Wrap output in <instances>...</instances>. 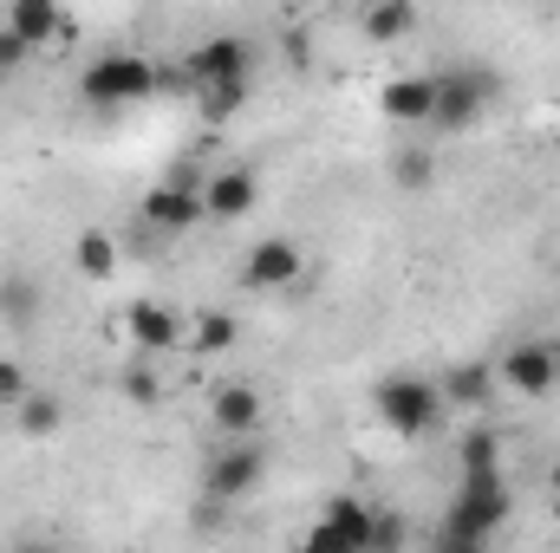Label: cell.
<instances>
[{
    "mask_svg": "<svg viewBox=\"0 0 560 553\" xmlns=\"http://www.w3.org/2000/svg\"><path fill=\"white\" fill-rule=\"evenodd\" d=\"M125 332H131V345L143 358H163V352L189 345V319L176 306H156V299H131L125 306Z\"/></svg>",
    "mask_w": 560,
    "mask_h": 553,
    "instance_id": "8",
    "label": "cell"
},
{
    "mask_svg": "<svg viewBox=\"0 0 560 553\" xmlns=\"http://www.w3.org/2000/svg\"><path fill=\"white\" fill-rule=\"evenodd\" d=\"M118 391H125L131 404H156V378H150V365H125V378H118Z\"/></svg>",
    "mask_w": 560,
    "mask_h": 553,
    "instance_id": "26",
    "label": "cell"
},
{
    "mask_svg": "<svg viewBox=\"0 0 560 553\" xmlns=\"http://www.w3.org/2000/svg\"><path fill=\"white\" fill-rule=\"evenodd\" d=\"M359 26H365V39H372V46H398V39H411V33H418V7L385 0V7H365V13H359Z\"/></svg>",
    "mask_w": 560,
    "mask_h": 553,
    "instance_id": "19",
    "label": "cell"
},
{
    "mask_svg": "<svg viewBox=\"0 0 560 553\" xmlns=\"http://www.w3.org/2000/svg\"><path fill=\"white\" fill-rule=\"evenodd\" d=\"M405 541H411V521L398 508H372V548L365 553H405Z\"/></svg>",
    "mask_w": 560,
    "mask_h": 553,
    "instance_id": "25",
    "label": "cell"
},
{
    "mask_svg": "<svg viewBox=\"0 0 560 553\" xmlns=\"http://www.w3.org/2000/svg\"><path fill=\"white\" fill-rule=\"evenodd\" d=\"M255 202H261V183L248 169H215L202 183V222H242L255 215Z\"/></svg>",
    "mask_w": 560,
    "mask_h": 553,
    "instance_id": "10",
    "label": "cell"
},
{
    "mask_svg": "<svg viewBox=\"0 0 560 553\" xmlns=\"http://www.w3.org/2000/svg\"><path fill=\"white\" fill-rule=\"evenodd\" d=\"M555 372H560V339H555Z\"/></svg>",
    "mask_w": 560,
    "mask_h": 553,
    "instance_id": "32",
    "label": "cell"
},
{
    "mask_svg": "<svg viewBox=\"0 0 560 553\" xmlns=\"http://www.w3.org/2000/svg\"><path fill=\"white\" fill-rule=\"evenodd\" d=\"M138 215H143V228L150 235H183V228H196L202 222V189L196 183H156L150 196L138 202Z\"/></svg>",
    "mask_w": 560,
    "mask_h": 553,
    "instance_id": "9",
    "label": "cell"
},
{
    "mask_svg": "<svg viewBox=\"0 0 560 553\" xmlns=\"http://www.w3.org/2000/svg\"><path fill=\"white\" fill-rule=\"evenodd\" d=\"M287 280H300V248L287 242V235H261L255 248H248V261H242V286H255V293H275Z\"/></svg>",
    "mask_w": 560,
    "mask_h": 553,
    "instance_id": "11",
    "label": "cell"
},
{
    "mask_svg": "<svg viewBox=\"0 0 560 553\" xmlns=\"http://www.w3.org/2000/svg\"><path fill=\"white\" fill-rule=\"evenodd\" d=\"M319 528H326L346 553H365L372 548V502H359V495H332V502L319 508Z\"/></svg>",
    "mask_w": 560,
    "mask_h": 553,
    "instance_id": "16",
    "label": "cell"
},
{
    "mask_svg": "<svg viewBox=\"0 0 560 553\" xmlns=\"http://www.w3.org/2000/svg\"><path fill=\"white\" fill-rule=\"evenodd\" d=\"M156 85H163V72L150 66V52H98V59L79 72V98H85L92 111H125V105H143Z\"/></svg>",
    "mask_w": 560,
    "mask_h": 553,
    "instance_id": "1",
    "label": "cell"
},
{
    "mask_svg": "<svg viewBox=\"0 0 560 553\" xmlns=\"http://www.w3.org/2000/svg\"><path fill=\"white\" fill-rule=\"evenodd\" d=\"M39 313H46V286H39V274H33V268H7V274H0V326L33 332Z\"/></svg>",
    "mask_w": 560,
    "mask_h": 553,
    "instance_id": "13",
    "label": "cell"
},
{
    "mask_svg": "<svg viewBox=\"0 0 560 553\" xmlns=\"http://www.w3.org/2000/svg\"><path fill=\"white\" fill-rule=\"evenodd\" d=\"M7 33H13L26 52H39L46 39H72L79 26H72L52 0H13V7H7Z\"/></svg>",
    "mask_w": 560,
    "mask_h": 553,
    "instance_id": "12",
    "label": "cell"
},
{
    "mask_svg": "<svg viewBox=\"0 0 560 553\" xmlns=\"http://www.w3.org/2000/svg\"><path fill=\"white\" fill-rule=\"evenodd\" d=\"M555 521H560V495H555Z\"/></svg>",
    "mask_w": 560,
    "mask_h": 553,
    "instance_id": "33",
    "label": "cell"
},
{
    "mask_svg": "<svg viewBox=\"0 0 560 553\" xmlns=\"http://www.w3.org/2000/svg\"><path fill=\"white\" fill-rule=\"evenodd\" d=\"M26 398H33V385H26V372H20L13 358H0V404H13V411H20Z\"/></svg>",
    "mask_w": 560,
    "mask_h": 553,
    "instance_id": "27",
    "label": "cell"
},
{
    "mask_svg": "<svg viewBox=\"0 0 560 553\" xmlns=\"http://www.w3.org/2000/svg\"><path fill=\"white\" fill-rule=\"evenodd\" d=\"M13 423H20V436H52V430L66 423V411H59V398H52V391H33V398L20 404Z\"/></svg>",
    "mask_w": 560,
    "mask_h": 553,
    "instance_id": "23",
    "label": "cell"
},
{
    "mask_svg": "<svg viewBox=\"0 0 560 553\" xmlns=\"http://www.w3.org/2000/svg\"><path fill=\"white\" fill-rule=\"evenodd\" d=\"M72 268H79L85 280H112V268H118V235L85 228V235L72 242Z\"/></svg>",
    "mask_w": 560,
    "mask_h": 553,
    "instance_id": "20",
    "label": "cell"
},
{
    "mask_svg": "<svg viewBox=\"0 0 560 553\" xmlns=\"http://www.w3.org/2000/svg\"><path fill=\"white\" fill-rule=\"evenodd\" d=\"M436 553H489V548H482V541H443V534H436Z\"/></svg>",
    "mask_w": 560,
    "mask_h": 553,
    "instance_id": "30",
    "label": "cell"
},
{
    "mask_svg": "<svg viewBox=\"0 0 560 553\" xmlns=\"http://www.w3.org/2000/svg\"><path fill=\"white\" fill-rule=\"evenodd\" d=\"M509 515H515V489H509L502 475H463L456 502L443 508V541H482V548H489V534H495Z\"/></svg>",
    "mask_w": 560,
    "mask_h": 553,
    "instance_id": "2",
    "label": "cell"
},
{
    "mask_svg": "<svg viewBox=\"0 0 560 553\" xmlns=\"http://www.w3.org/2000/svg\"><path fill=\"white\" fill-rule=\"evenodd\" d=\"M548 489H555V495H560V456H555V462H548Z\"/></svg>",
    "mask_w": 560,
    "mask_h": 553,
    "instance_id": "31",
    "label": "cell"
},
{
    "mask_svg": "<svg viewBox=\"0 0 560 553\" xmlns=\"http://www.w3.org/2000/svg\"><path fill=\"white\" fill-rule=\"evenodd\" d=\"M268 475V443H229L215 462H209V475H202V489H209V502H235V495H248L255 482Z\"/></svg>",
    "mask_w": 560,
    "mask_h": 553,
    "instance_id": "7",
    "label": "cell"
},
{
    "mask_svg": "<svg viewBox=\"0 0 560 553\" xmlns=\"http://www.w3.org/2000/svg\"><path fill=\"white\" fill-rule=\"evenodd\" d=\"M378 111H385L392 125H430V111H436V85H430V72L385 79V85H378Z\"/></svg>",
    "mask_w": 560,
    "mask_h": 553,
    "instance_id": "14",
    "label": "cell"
},
{
    "mask_svg": "<svg viewBox=\"0 0 560 553\" xmlns=\"http://www.w3.org/2000/svg\"><path fill=\"white\" fill-rule=\"evenodd\" d=\"M242 105H248V79H229V85H202V118H209V125L235 118Z\"/></svg>",
    "mask_w": 560,
    "mask_h": 553,
    "instance_id": "24",
    "label": "cell"
},
{
    "mask_svg": "<svg viewBox=\"0 0 560 553\" xmlns=\"http://www.w3.org/2000/svg\"><path fill=\"white\" fill-rule=\"evenodd\" d=\"M235 339H242V319H235V313H222V306L189 313V352L222 358V352H235Z\"/></svg>",
    "mask_w": 560,
    "mask_h": 553,
    "instance_id": "18",
    "label": "cell"
},
{
    "mask_svg": "<svg viewBox=\"0 0 560 553\" xmlns=\"http://www.w3.org/2000/svg\"><path fill=\"white\" fill-rule=\"evenodd\" d=\"M209 416H215V430H222L229 443H248V436L261 430V391H255V385H222L215 404H209Z\"/></svg>",
    "mask_w": 560,
    "mask_h": 553,
    "instance_id": "15",
    "label": "cell"
},
{
    "mask_svg": "<svg viewBox=\"0 0 560 553\" xmlns=\"http://www.w3.org/2000/svg\"><path fill=\"white\" fill-rule=\"evenodd\" d=\"M436 391H443V411H450V404H456V411H489L495 365H482V358H469V365H450V372L436 378Z\"/></svg>",
    "mask_w": 560,
    "mask_h": 553,
    "instance_id": "17",
    "label": "cell"
},
{
    "mask_svg": "<svg viewBox=\"0 0 560 553\" xmlns=\"http://www.w3.org/2000/svg\"><path fill=\"white\" fill-rule=\"evenodd\" d=\"M372 404H378V416H385L392 436H423V430L443 423V391H436V378H418V372H392V378H378Z\"/></svg>",
    "mask_w": 560,
    "mask_h": 553,
    "instance_id": "4",
    "label": "cell"
},
{
    "mask_svg": "<svg viewBox=\"0 0 560 553\" xmlns=\"http://www.w3.org/2000/svg\"><path fill=\"white\" fill-rule=\"evenodd\" d=\"M495 378H502L509 391H522V398H548V391H560L555 339H522V345H509V352L495 358Z\"/></svg>",
    "mask_w": 560,
    "mask_h": 553,
    "instance_id": "5",
    "label": "cell"
},
{
    "mask_svg": "<svg viewBox=\"0 0 560 553\" xmlns=\"http://www.w3.org/2000/svg\"><path fill=\"white\" fill-rule=\"evenodd\" d=\"M392 183H398L405 196H423V189L436 183V150H423V143L398 150V156H392Z\"/></svg>",
    "mask_w": 560,
    "mask_h": 553,
    "instance_id": "22",
    "label": "cell"
},
{
    "mask_svg": "<svg viewBox=\"0 0 560 553\" xmlns=\"http://www.w3.org/2000/svg\"><path fill=\"white\" fill-rule=\"evenodd\" d=\"M20 59H26V46H20V39L0 26V79H7V72H20Z\"/></svg>",
    "mask_w": 560,
    "mask_h": 553,
    "instance_id": "28",
    "label": "cell"
},
{
    "mask_svg": "<svg viewBox=\"0 0 560 553\" xmlns=\"http://www.w3.org/2000/svg\"><path fill=\"white\" fill-rule=\"evenodd\" d=\"M7 553H66V548H59L52 534H13V548Z\"/></svg>",
    "mask_w": 560,
    "mask_h": 553,
    "instance_id": "29",
    "label": "cell"
},
{
    "mask_svg": "<svg viewBox=\"0 0 560 553\" xmlns=\"http://www.w3.org/2000/svg\"><path fill=\"white\" fill-rule=\"evenodd\" d=\"M456 462H463V475H502V436H495L489 423H476V430L463 436Z\"/></svg>",
    "mask_w": 560,
    "mask_h": 553,
    "instance_id": "21",
    "label": "cell"
},
{
    "mask_svg": "<svg viewBox=\"0 0 560 553\" xmlns=\"http://www.w3.org/2000/svg\"><path fill=\"white\" fill-rule=\"evenodd\" d=\"M430 85H436V111H430L436 131H469V125H482L489 105H495V92H502V79H495L489 66H443V72H430Z\"/></svg>",
    "mask_w": 560,
    "mask_h": 553,
    "instance_id": "3",
    "label": "cell"
},
{
    "mask_svg": "<svg viewBox=\"0 0 560 553\" xmlns=\"http://www.w3.org/2000/svg\"><path fill=\"white\" fill-rule=\"evenodd\" d=\"M248 72H255V39L248 33H209L189 52V79L196 85H229V79H248Z\"/></svg>",
    "mask_w": 560,
    "mask_h": 553,
    "instance_id": "6",
    "label": "cell"
}]
</instances>
